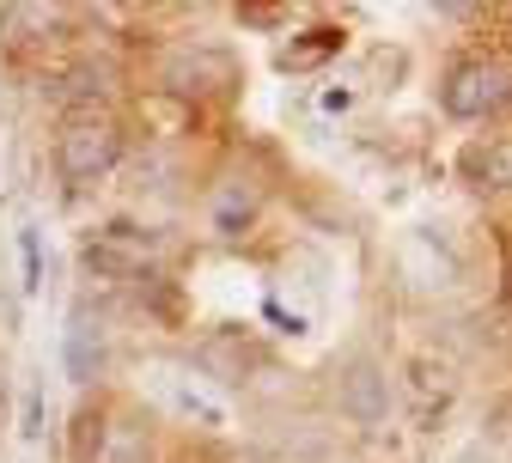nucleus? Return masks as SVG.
<instances>
[{
	"label": "nucleus",
	"mask_w": 512,
	"mask_h": 463,
	"mask_svg": "<svg viewBox=\"0 0 512 463\" xmlns=\"http://www.w3.org/2000/svg\"><path fill=\"white\" fill-rule=\"evenodd\" d=\"M19 256H25V293L43 287V232L37 226H19Z\"/></svg>",
	"instance_id": "8"
},
{
	"label": "nucleus",
	"mask_w": 512,
	"mask_h": 463,
	"mask_svg": "<svg viewBox=\"0 0 512 463\" xmlns=\"http://www.w3.org/2000/svg\"><path fill=\"white\" fill-rule=\"evenodd\" d=\"M250 220H256V195H250L244 183H226L220 202H214V232H220V238H238Z\"/></svg>",
	"instance_id": "7"
},
{
	"label": "nucleus",
	"mask_w": 512,
	"mask_h": 463,
	"mask_svg": "<svg viewBox=\"0 0 512 463\" xmlns=\"http://www.w3.org/2000/svg\"><path fill=\"white\" fill-rule=\"evenodd\" d=\"M61 366H68L74 384H92V378L104 372V323H98L86 305L68 317V336H61Z\"/></svg>",
	"instance_id": "4"
},
{
	"label": "nucleus",
	"mask_w": 512,
	"mask_h": 463,
	"mask_svg": "<svg viewBox=\"0 0 512 463\" xmlns=\"http://www.w3.org/2000/svg\"><path fill=\"white\" fill-rule=\"evenodd\" d=\"M336 49V31H311V43L305 49H287L281 61H287V68H305V61H317V55H330Z\"/></svg>",
	"instance_id": "10"
},
{
	"label": "nucleus",
	"mask_w": 512,
	"mask_h": 463,
	"mask_svg": "<svg viewBox=\"0 0 512 463\" xmlns=\"http://www.w3.org/2000/svg\"><path fill=\"white\" fill-rule=\"evenodd\" d=\"M336 403H342V415L372 427V421H384V409H391V378H384L372 360H354L342 372V384H336Z\"/></svg>",
	"instance_id": "3"
},
{
	"label": "nucleus",
	"mask_w": 512,
	"mask_h": 463,
	"mask_svg": "<svg viewBox=\"0 0 512 463\" xmlns=\"http://www.w3.org/2000/svg\"><path fill=\"white\" fill-rule=\"evenodd\" d=\"M500 98H506V68L500 61H464V68H452V80L439 92V104L452 116H464V122L500 110Z\"/></svg>",
	"instance_id": "2"
},
{
	"label": "nucleus",
	"mask_w": 512,
	"mask_h": 463,
	"mask_svg": "<svg viewBox=\"0 0 512 463\" xmlns=\"http://www.w3.org/2000/svg\"><path fill=\"white\" fill-rule=\"evenodd\" d=\"M159 396H165V403H171L183 421H196V427H208V433H220V427L232 421L220 396H208L202 384H189L183 372H159Z\"/></svg>",
	"instance_id": "5"
},
{
	"label": "nucleus",
	"mask_w": 512,
	"mask_h": 463,
	"mask_svg": "<svg viewBox=\"0 0 512 463\" xmlns=\"http://www.w3.org/2000/svg\"><path fill=\"white\" fill-rule=\"evenodd\" d=\"M19 433H25L31 445H43V378L25 384V421H19Z\"/></svg>",
	"instance_id": "9"
},
{
	"label": "nucleus",
	"mask_w": 512,
	"mask_h": 463,
	"mask_svg": "<svg viewBox=\"0 0 512 463\" xmlns=\"http://www.w3.org/2000/svg\"><path fill=\"white\" fill-rule=\"evenodd\" d=\"M116 159H122V135H116V122H104V116L68 122L61 141H55V165H61L68 183H98Z\"/></svg>",
	"instance_id": "1"
},
{
	"label": "nucleus",
	"mask_w": 512,
	"mask_h": 463,
	"mask_svg": "<svg viewBox=\"0 0 512 463\" xmlns=\"http://www.w3.org/2000/svg\"><path fill=\"white\" fill-rule=\"evenodd\" d=\"M98 463H147V427L116 421L110 433H98Z\"/></svg>",
	"instance_id": "6"
}]
</instances>
